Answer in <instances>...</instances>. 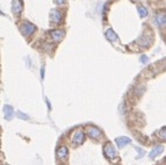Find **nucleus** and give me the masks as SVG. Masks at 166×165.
Returning a JSON list of instances; mask_svg holds the SVG:
<instances>
[{"mask_svg":"<svg viewBox=\"0 0 166 165\" xmlns=\"http://www.w3.org/2000/svg\"><path fill=\"white\" fill-rule=\"evenodd\" d=\"M104 156L107 157V158H109V159H116L117 158V152H116V150H115V148L110 143H107L106 146H104Z\"/></svg>","mask_w":166,"mask_h":165,"instance_id":"nucleus-1","label":"nucleus"},{"mask_svg":"<svg viewBox=\"0 0 166 165\" xmlns=\"http://www.w3.org/2000/svg\"><path fill=\"white\" fill-rule=\"evenodd\" d=\"M84 140H85V134H84V131L80 130V129H78V130H76L73 134H72L71 141H72V143H73L74 146L81 144V143L84 142Z\"/></svg>","mask_w":166,"mask_h":165,"instance_id":"nucleus-2","label":"nucleus"},{"mask_svg":"<svg viewBox=\"0 0 166 165\" xmlns=\"http://www.w3.org/2000/svg\"><path fill=\"white\" fill-rule=\"evenodd\" d=\"M87 134L91 138H94V140H99V137L101 136V131L95 128V127H88L87 128Z\"/></svg>","mask_w":166,"mask_h":165,"instance_id":"nucleus-3","label":"nucleus"},{"mask_svg":"<svg viewBox=\"0 0 166 165\" xmlns=\"http://www.w3.org/2000/svg\"><path fill=\"white\" fill-rule=\"evenodd\" d=\"M56 156H57L59 159H66L67 156H69V150H67L66 146H59L56 151Z\"/></svg>","mask_w":166,"mask_h":165,"instance_id":"nucleus-4","label":"nucleus"},{"mask_svg":"<svg viewBox=\"0 0 166 165\" xmlns=\"http://www.w3.org/2000/svg\"><path fill=\"white\" fill-rule=\"evenodd\" d=\"M34 29H35V27H34L32 23H29V22H24V23H22V26H21V32H22L23 35L32 34L34 32Z\"/></svg>","mask_w":166,"mask_h":165,"instance_id":"nucleus-5","label":"nucleus"},{"mask_svg":"<svg viewBox=\"0 0 166 165\" xmlns=\"http://www.w3.org/2000/svg\"><path fill=\"white\" fill-rule=\"evenodd\" d=\"M115 142H116V144H117V146L119 148H123L124 146H127V144H129L130 142H131V140L129 138V137H117L116 140H115Z\"/></svg>","mask_w":166,"mask_h":165,"instance_id":"nucleus-6","label":"nucleus"},{"mask_svg":"<svg viewBox=\"0 0 166 165\" xmlns=\"http://www.w3.org/2000/svg\"><path fill=\"white\" fill-rule=\"evenodd\" d=\"M163 150H164V146H155V149H152L151 152L149 154V157H150V158H155V157H157L158 155H160L161 152H163Z\"/></svg>","mask_w":166,"mask_h":165,"instance_id":"nucleus-7","label":"nucleus"},{"mask_svg":"<svg viewBox=\"0 0 166 165\" xmlns=\"http://www.w3.org/2000/svg\"><path fill=\"white\" fill-rule=\"evenodd\" d=\"M50 35H51V37L53 40L59 41V40L63 39V36H64V32H62V30H52L51 33H50Z\"/></svg>","mask_w":166,"mask_h":165,"instance_id":"nucleus-8","label":"nucleus"},{"mask_svg":"<svg viewBox=\"0 0 166 165\" xmlns=\"http://www.w3.org/2000/svg\"><path fill=\"white\" fill-rule=\"evenodd\" d=\"M21 11H22V2L20 0H14L13 1V12L19 14Z\"/></svg>","mask_w":166,"mask_h":165,"instance_id":"nucleus-9","label":"nucleus"},{"mask_svg":"<svg viewBox=\"0 0 166 165\" xmlns=\"http://www.w3.org/2000/svg\"><path fill=\"white\" fill-rule=\"evenodd\" d=\"M156 21L160 24V26L165 24L166 23V14L165 13H163V12L158 13V14H157V18H156Z\"/></svg>","mask_w":166,"mask_h":165,"instance_id":"nucleus-10","label":"nucleus"},{"mask_svg":"<svg viewBox=\"0 0 166 165\" xmlns=\"http://www.w3.org/2000/svg\"><path fill=\"white\" fill-rule=\"evenodd\" d=\"M5 116H6V120H11L13 117V108L11 106L5 107Z\"/></svg>","mask_w":166,"mask_h":165,"instance_id":"nucleus-11","label":"nucleus"},{"mask_svg":"<svg viewBox=\"0 0 166 165\" xmlns=\"http://www.w3.org/2000/svg\"><path fill=\"white\" fill-rule=\"evenodd\" d=\"M51 16H52V20H53V21H56V22H58V21L61 20V13L57 12V11H52Z\"/></svg>","mask_w":166,"mask_h":165,"instance_id":"nucleus-12","label":"nucleus"},{"mask_svg":"<svg viewBox=\"0 0 166 165\" xmlns=\"http://www.w3.org/2000/svg\"><path fill=\"white\" fill-rule=\"evenodd\" d=\"M106 35H107V39H109L110 41H114V40L116 39V34H115V33H114V32H113L112 29H108V30H107Z\"/></svg>","mask_w":166,"mask_h":165,"instance_id":"nucleus-13","label":"nucleus"},{"mask_svg":"<svg viewBox=\"0 0 166 165\" xmlns=\"http://www.w3.org/2000/svg\"><path fill=\"white\" fill-rule=\"evenodd\" d=\"M158 135L160 136L161 138L166 140V128H163V129H160V130H159V133H158Z\"/></svg>","mask_w":166,"mask_h":165,"instance_id":"nucleus-14","label":"nucleus"},{"mask_svg":"<svg viewBox=\"0 0 166 165\" xmlns=\"http://www.w3.org/2000/svg\"><path fill=\"white\" fill-rule=\"evenodd\" d=\"M138 11H139V13H141V15H142V16H147V10H145L144 7H139V8H138Z\"/></svg>","mask_w":166,"mask_h":165,"instance_id":"nucleus-15","label":"nucleus"},{"mask_svg":"<svg viewBox=\"0 0 166 165\" xmlns=\"http://www.w3.org/2000/svg\"><path fill=\"white\" fill-rule=\"evenodd\" d=\"M18 116H19V117H22V119H28V116H27L26 114H23V113H21V112L18 113Z\"/></svg>","mask_w":166,"mask_h":165,"instance_id":"nucleus-16","label":"nucleus"},{"mask_svg":"<svg viewBox=\"0 0 166 165\" xmlns=\"http://www.w3.org/2000/svg\"><path fill=\"white\" fill-rule=\"evenodd\" d=\"M56 2L57 4H62V2H64V0H56Z\"/></svg>","mask_w":166,"mask_h":165,"instance_id":"nucleus-17","label":"nucleus"}]
</instances>
